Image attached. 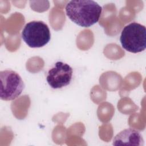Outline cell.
I'll use <instances>...</instances> for the list:
<instances>
[{
	"instance_id": "3957f363",
	"label": "cell",
	"mask_w": 146,
	"mask_h": 146,
	"mask_svg": "<svg viewBox=\"0 0 146 146\" xmlns=\"http://www.w3.org/2000/svg\"><path fill=\"white\" fill-rule=\"evenodd\" d=\"M22 38L30 47L39 48L49 42L51 33L48 26L44 22L33 21L25 26L22 31Z\"/></svg>"
},
{
	"instance_id": "5b68a950",
	"label": "cell",
	"mask_w": 146,
	"mask_h": 146,
	"mask_svg": "<svg viewBox=\"0 0 146 146\" xmlns=\"http://www.w3.org/2000/svg\"><path fill=\"white\" fill-rule=\"evenodd\" d=\"M72 74V68L69 64L58 61L48 70L46 80L52 88H61L70 84Z\"/></svg>"
},
{
	"instance_id": "6da1fadb",
	"label": "cell",
	"mask_w": 146,
	"mask_h": 146,
	"mask_svg": "<svg viewBox=\"0 0 146 146\" xmlns=\"http://www.w3.org/2000/svg\"><path fill=\"white\" fill-rule=\"evenodd\" d=\"M102 7L92 0L69 1L66 6L68 18L79 26L88 27L98 22L100 18Z\"/></svg>"
},
{
	"instance_id": "277c9868",
	"label": "cell",
	"mask_w": 146,
	"mask_h": 146,
	"mask_svg": "<svg viewBox=\"0 0 146 146\" xmlns=\"http://www.w3.org/2000/svg\"><path fill=\"white\" fill-rule=\"evenodd\" d=\"M0 98L5 101L13 100L17 98L24 89V83L17 72L6 70L0 72Z\"/></svg>"
},
{
	"instance_id": "8992f818",
	"label": "cell",
	"mask_w": 146,
	"mask_h": 146,
	"mask_svg": "<svg viewBox=\"0 0 146 146\" xmlns=\"http://www.w3.org/2000/svg\"><path fill=\"white\" fill-rule=\"evenodd\" d=\"M113 145L143 146L144 139L139 131L128 128L121 131L114 137Z\"/></svg>"
},
{
	"instance_id": "7a4b0ae2",
	"label": "cell",
	"mask_w": 146,
	"mask_h": 146,
	"mask_svg": "<svg viewBox=\"0 0 146 146\" xmlns=\"http://www.w3.org/2000/svg\"><path fill=\"white\" fill-rule=\"evenodd\" d=\"M120 41L122 47L132 53L143 51L146 48V28L137 22L125 26L121 31Z\"/></svg>"
}]
</instances>
